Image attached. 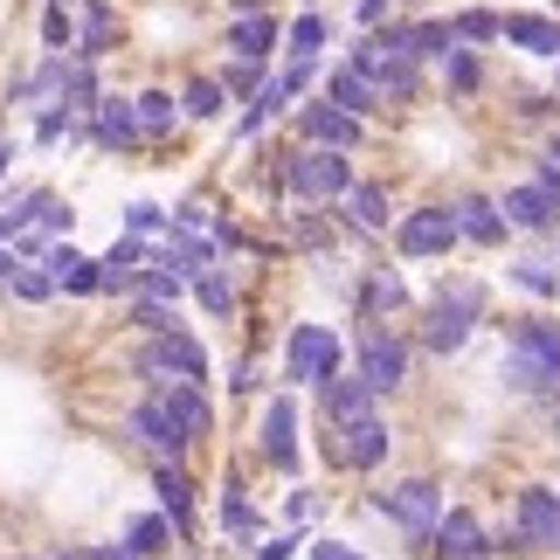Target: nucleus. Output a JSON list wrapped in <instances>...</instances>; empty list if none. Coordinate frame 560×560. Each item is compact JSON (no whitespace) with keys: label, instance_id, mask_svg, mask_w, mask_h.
Here are the masks:
<instances>
[{"label":"nucleus","instance_id":"1","mask_svg":"<svg viewBox=\"0 0 560 560\" xmlns=\"http://www.w3.org/2000/svg\"><path fill=\"white\" fill-rule=\"evenodd\" d=\"M505 360H499V381L512 395L560 408V318L553 312H520L505 318Z\"/></svg>","mask_w":560,"mask_h":560},{"label":"nucleus","instance_id":"2","mask_svg":"<svg viewBox=\"0 0 560 560\" xmlns=\"http://www.w3.org/2000/svg\"><path fill=\"white\" fill-rule=\"evenodd\" d=\"M485 318H491V291L478 284V277H443V291L429 298L422 318H416V347L450 360V353H464L470 339H478Z\"/></svg>","mask_w":560,"mask_h":560},{"label":"nucleus","instance_id":"3","mask_svg":"<svg viewBox=\"0 0 560 560\" xmlns=\"http://www.w3.org/2000/svg\"><path fill=\"white\" fill-rule=\"evenodd\" d=\"M353 374L374 395H401L416 374V332H401L395 318H353Z\"/></svg>","mask_w":560,"mask_h":560},{"label":"nucleus","instance_id":"4","mask_svg":"<svg viewBox=\"0 0 560 560\" xmlns=\"http://www.w3.org/2000/svg\"><path fill=\"white\" fill-rule=\"evenodd\" d=\"M132 374L145 387H166V381H201V387H214V360H208V347L187 326H166V332H145L139 339Z\"/></svg>","mask_w":560,"mask_h":560},{"label":"nucleus","instance_id":"5","mask_svg":"<svg viewBox=\"0 0 560 560\" xmlns=\"http://www.w3.org/2000/svg\"><path fill=\"white\" fill-rule=\"evenodd\" d=\"M353 180H360L353 153H339V145H291V160H284V194L312 208H332Z\"/></svg>","mask_w":560,"mask_h":560},{"label":"nucleus","instance_id":"6","mask_svg":"<svg viewBox=\"0 0 560 560\" xmlns=\"http://www.w3.org/2000/svg\"><path fill=\"white\" fill-rule=\"evenodd\" d=\"M326 457H332V470L374 478V470L395 457V422H387L381 408H368V416H353V422H326Z\"/></svg>","mask_w":560,"mask_h":560},{"label":"nucleus","instance_id":"7","mask_svg":"<svg viewBox=\"0 0 560 560\" xmlns=\"http://www.w3.org/2000/svg\"><path fill=\"white\" fill-rule=\"evenodd\" d=\"M395 256L401 264H443L450 249L464 243V229H457V208L450 201H422V208H408V214H395Z\"/></svg>","mask_w":560,"mask_h":560},{"label":"nucleus","instance_id":"8","mask_svg":"<svg viewBox=\"0 0 560 560\" xmlns=\"http://www.w3.org/2000/svg\"><path fill=\"white\" fill-rule=\"evenodd\" d=\"M353 360V347L339 339V326H318V318H305V326L284 332V387H318L326 374H339Z\"/></svg>","mask_w":560,"mask_h":560},{"label":"nucleus","instance_id":"9","mask_svg":"<svg viewBox=\"0 0 560 560\" xmlns=\"http://www.w3.org/2000/svg\"><path fill=\"white\" fill-rule=\"evenodd\" d=\"M368 505L401 533L408 547H422V540H429V526L443 520V505H450V499H443V485H436V478H395L387 491H374Z\"/></svg>","mask_w":560,"mask_h":560},{"label":"nucleus","instance_id":"10","mask_svg":"<svg viewBox=\"0 0 560 560\" xmlns=\"http://www.w3.org/2000/svg\"><path fill=\"white\" fill-rule=\"evenodd\" d=\"M291 132H298V145H339V153H360V145H368V118H353L347 104L312 91V97L291 104Z\"/></svg>","mask_w":560,"mask_h":560},{"label":"nucleus","instance_id":"11","mask_svg":"<svg viewBox=\"0 0 560 560\" xmlns=\"http://www.w3.org/2000/svg\"><path fill=\"white\" fill-rule=\"evenodd\" d=\"M125 436H132L153 464H160V457H174V464H187V457H194V436L174 422V408L160 401V387H145V395L125 408Z\"/></svg>","mask_w":560,"mask_h":560},{"label":"nucleus","instance_id":"12","mask_svg":"<svg viewBox=\"0 0 560 560\" xmlns=\"http://www.w3.org/2000/svg\"><path fill=\"white\" fill-rule=\"evenodd\" d=\"M256 457H264L277 478H298V470H305V443H298V401H291V387L264 401V422H256Z\"/></svg>","mask_w":560,"mask_h":560},{"label":"nucleus","instance_id":"13","mask_svg":"<svg viewBox=\"0 0 560 560\" xmlns=\"http://www.w3.org/2000/svg\"><path fill=\"white\" fill-rule=\"evenodd\" d=\"M422 553H429V560H499V547H491V526H485L470 505H443V520L429 526Z\"/></svg>","mask_w":560,"mask_h":560},{"label":"nucleus","instance_id":"14","mask_svg":"<svg viewBox=\"0 0 560 560\" xmlns=\"http://www.w3.org/2000/svg\"><path fill=\"white\" fill-rule=\"evenodd\" d=\"M512 526L526 533L533 560H553L560 553V485H520L512 491Z\"/></svg>","mask_w":560,"mask_h":560},{"label":"nucleus","instance_id":"15","mask_svg":"<svg viewBox=\"0 0 560 560\" xmlns=\"http://www.w3.org/2000/svg\"><path fill=\"white\" fill-rule=\"evenodd\" d=\"M416 305V291H408V277L395 264H368L353 284V318H401Z\"/></svg>","mask_w":560,"mask_h":560},{"label":"nucleus","instance_id":"16","mask_svg":"<svg viewBox=\"0 0 560 560\" xmlns=\"http://www.w3.org/2000/svg\"><path fill=\"white\" fill-rule=\"evenodd\" d=\"M214 526H222V540H235V547L264 540V512H256L249 485L235 478V470H222V485H214Z\"/></svg>","mask_w":560,"mask_h":560},{"label":"nucleus","instance_id":"17","mask_svg":"<svg viewBox=\"0 0 560 560\" xmlns=\"http://www.w3.org/2000/svg\"><path fill=\"white\" fill-rule=\"evenodd\" d=\"M450 208H457V229H464V243H470V249H505V243H512V222H505L499 194H478V187H464Z\"/></svg>","mask_w":560,"mask_h":560},{"label":"nucleus","instance_id":"18","mask_svg":"<svg viewBox=\"0 0 560 560\" xmlns=\"http://www.w3.org/2000/svg\"><path fill=\"white\" fill-rule=\"evenodd\" d=\"M83 118H91V145H97V153H139V145H145L132 97H97Z\"/></svg>","mask_w":560,"mask_h":560},{"label":"nucleus","instance_id":"19","mask_svg":"<svg viewBox=\"0 0 560 560\" xmlns=\"http://www.w3.org/2000/svg\"><path fill=\"white\" fill-rule=\"evenodd\" d=\"M153 505L174 520L180 540H194V533H201V526H194V505H201V491H194V470H187V464H174V457L153 464Z\"/></svg>","mask_w":560,"mask_h":560},{"label":"nucleus","instance_id":"20","mask_svg":"<svg viewBox=\"0 0 560 560\" xmlns=\"http://www.w3.org/2000/svg\"><path fill=\"white\" fill-rule=\"evenodd\" d=\"M222 49H229V56H256V62H277V49H284V14H277V8H256V14H229V28H222Z\"/></svg>","mask_w":560,"mask_h":560},{"label":"nucleus","instance_id":"21","mask_svg":"<svg viewBox=\"0 0 560 560\" xmlns=\"http://www.w3.org/2000/svg\"><path fill=\"white\" fill-rule=\"evenodd\" d=\"M332 208H339V222H347V235H387L395 229V194L381 180H353Z\"/></svg>","mask_w":560,"mask_h":560},{"label":"nucleus","instance_id":"22","mask_svg":"<svg viewBox=\"0 0 560 560\" xmlns=\"http://www.w3.org/2000/svg\"><path fill=\"white\" fill-rule=\"evenodd\" d=\"M499 208H505L512 235H553V229H560V194H547L540 180L505 187V194H499Z\"/></svg>","mask_w":560,"mask_h":560},{"label":"nucleus","instance_id":"23","mask_svg":"<svg viewBox=\"0 0 560 560\" xmlns=\"http://www.w3.org/2000/svg\"><path fill=\"white\" fill-rule=\"evenodd\" d=\"M318 97L347 104L353 118H374V112H387V104H381V83H374V77H360V70H353L347 56H339L332 70H318Z\"/></svg>","mask_w":560,"mask_h":560},{"label":"nucleus","instance_id":"24","mask_svg":"<svg viewBox=\"0 0 560 560\" xmlns=\"http://www.w3.org/2000/svg\"><path fill=\"white\" fill-rule=\"evenodd\" d=\"M505 42L533 62H560V14H540V8H512L505 14Z\"/></svg>","mask_w":560,"mask_h":560},{"label":"nucleus","instance_id":"25","mask_svg":"<svg viewBox=\"0 0 560 560\" xmlns=\"http://www.w3.org/2000/svg\"><path fill=\"white\" fill-rule=\"evenodd\" d=\"M312 395H318V416H326V422H353V416H368V408H381V395H374V387L360 381L353 368L326 374V381L312 387Z\"/></svg>","mask_w":560,"mask_h":560},{"label":"nucleus","instance_id":"26","mask_svg":"<svg viewBox=\"0 0 560 560\" xmlns=\"http://www.w3.org/2000/svg\"><path fill=\"white\" fill-rule=\"evenodd\" d=\"M160 401L174 408V422L194 436V450H201V443L214 436V395H208L201 381H166V387H160Z\"/></svg>","mask_w":560,"mask_h":560},{"label":"nucleus","instance_id":"27","mask_svg":"<svg viewBox=\"0 0 560 560\" xmlns=\"http://www.w3.org/2000/svg\"><path fill=\"white\" fill-rule=\"evenodd\" d=\"M339 235H347L339 208H312V201H305V214H291V222H284V249L318 256V249H339Z\"/></svg>","mask_w":560,"mask_h":560},{"label":"nucleus","instance_id":"28","mask_svg":"<svg viewBox=\"0 0 560 560\" xmlns=\"http://www.w3.org/2000/svg\"><path fill=\"white\" fill-rule=\"evenodd\" d=\"M139 104V132H145V145H166L187 125V112H180V91H166V83H153V91H139L132 97Z\"/></svg>","mask_w":560,"mask_h":560},{"label":"nucleus","instance_id":"29","mask_svg":"<svg viewBox=\"0 0 560 560\" xmlns=\"http://www.w3.org/2000/svg\"><path fill=\"white\" fill-rule=\"evenodd\" d=\"M118 49V14H112V0H83V21H77V62H104Z\"/></svg>","mask_w":560,"mask_h":560},{"label":"nucleus","instance_id":"30","mask_svg":"<svg viewBox=\"0 0 560 560\" xmlns=\"http://www.w3.org/2000/svg\"><path fill=\"white\" fill-rule=\"evenodd\" d=\"M436 83L450 97H478L485 91V56L470 49V42H450V49L436 56Z\"/></svg>","mask_w":560,"mask_h":560},{"label":"nucleus","instance_id":"31","mask_svg":"<svg viewBox=\"0 0 560 560\" xmlns=\"http://www.w3.org/2000/svg\"><path fill=\"white\" fill-rule=\"evenodd\" d=\"M194 305H201L208 318H235V312H243V284H235V270H222V264L194 270Z\"/></svg>","mask_w":560,"mask_h":560},{"label":"nucleus","instance_id":"32","mask_svg":"<svg viewBox=\"0 0 560 560\" xmlns=\"http://www.w3.org/2000/svg\"><path fill=\"white\" fill-rule=\"evenodd\" d=\"M429 62H416V56H395V62H387V70H381V104H387V112H408V104H422V91H429Z\"/></svg>","mask_w":560,"mask_h":560},{"label":"nucleus","instance_id":"33","mask_svg":"<svg viewBox=\"0 0 560 560\" xmlns=\"http://www.w3.org/2000/svg\"><path fill=\"white\" fill-rule=\"evenodd\" d=\"M180 112H187V125H214V118H229V91H222V77H214V70L187 77V83H180Z\"/></svg>","mask_w":560,"mask_h":560},{"label":"nucleus","instance_id":"34","mask_svg":"<svg viewBox=\"0 0 560 560\" xmlns=\"http://www.w3.org/2000/svg\"><path fill=\"white\" fill-rule=\"evenodd\" d=\"M326 49H332V21L318 8H298L284 21V56H318V62H326Z\"/></svg>","mask_w":560,"mask_h":560},{"label":"nucleus","instance_id":"35","mask_svg":"<svg viewBox=\"0 0 560 560\" xmlns=\"http://www.w3.org/2000/svg\"><path fill=\"white\" fill-rule=\"evenodd\" d=\"M180 533H174V520L153 505V512H139V520H125V547H132L139 560H166V547H174Z\"/></svg>","mask_w":560,"mask_h":560},{"label":"nucleus","instance_id":"36","mask_svg":"<svg viewBox=\"0 0 560 560\" xmlns=\"http://www.w3.org/2000/svg\"><path fill=\"white\" fill-rule=\"evenodd\" d=\"M505 277H512L526 298H540V305H560V264H553V256H520Z\"/></svg>","mask_w":560,"mask_h":560},{"label":"nucleus","instance_id":"37","mask_svg":"<svg viewBox=\"0 0 560 560\" xmlns=\"http://www.w3.org/2000/svg\"><path fill=\"white\" fill-rule=\"evenodd\" d=\"M450 35L470 42V49H491V42H505V14L499 8H457L450 14Z\"/></svg>","mask_w":560,"mask_h":560},{"label":"nucleus","instance_id":"38","mask_svg":"<svg viewBox=\"0 0 560 560\" xmlns=\"http://www.w3.org/2000/svg\"><path fill=\"white\" fill-rule=\"evenodd\" d=\"M187 291H194V277H187V270L160 264V256H153V264H139V291H132V298H160V305H180Z\"/></svg>","mask_w":560,"mask_h":560},{"label":"nucleus","instance_id":"39","mask_svg":"<svg viewBox=\"0 0 560 560\" xmlns=\"http://www.w3.org/2000/svg\"><path fill=\"white\" fill-rule=\"evenodd\" d=\"M270 70H277V62H256V56H222V70H214V77H222L229 104H249V97H256V83H264Z\"/></svg>","mask_w":560,"mask_h":560},{"label":"nucleus","instance_id":"40","mask_svg":"<svg viewBox=\"0 0 560 560\" xmlns=\"http://www.w3.org/2000/svg\"><path fill=\"white\" fill-rule=\"evenodd\" d=\"M450 42H457V35H450V14H422V21H408V56H416V62H436Z\"/></svg>","mask_w":560,"mask_h":560},{"label":"nucleus","instance_id":"41","mask_svg":"<svg viewBox=\"0 0 560 560\" xmlns=\"http://www.w3.org/2000/svg\"><path fill=\"white\" fill-rule=\"evenodd\" d=\"M8 298H14V305H49V298H62L56 291V270L42 264V256H35V264H21L14 284H8Z\"/></svg>","mask_w":560,"mask_h":560},{"label":"nucleus","instance_id":"42","mask_svg":"<svg viewBox=\"0 0 560 560\" xmlns=\"http://www.w3.org/2000/svg\"><path fill=\"white\" fill-rule=\"evenodd\" d=\"M125 326H139V339H145V332H166V326H180V305H160V298H132Z\"/></svg>","mask_w":560,"mask_h":560},{"label":"nucleus","instance_id":"43","mask_svg":"<svg viewBox=\"0 0 560 560\" xmlns=\"http://www.w3.org/2000/svg\"><path fill=\"white\" fill-rule=\"evenodd\" d=\"M42 49H77V14L62 8V0L42 8Z\"/></svg>","mask_w":560,"mask_h":560},{"label":"nucleus","instance_id":"44","mask_svg":"<svg viewBox=\"0 0 560 560\" xmlns=\"http://www.w3.org/2000/svg\"><path fill=\"white\" fill-rule=\"evenodd\" d=\"M125 229L153 243V235H166V229H174V208H160V201H132V208H125Z\"/></svg>","mask_w":560,"mask_h":560},{"label":"nucleus","instance_id":"45","mask_svg":"<svg viewBox=\"0 0 560 560\" xmlns=\"http://www.w3.org/2000/svg\"><path fill=\"white\" fill-rule=\"evenodd\" d=\"M347 62H353V70H360V77H374V83H381V70H387V62H395V56H387V49H381V42H374L368 28H360V35L347 42Z\"/></svg>","mask_w":560,"mask_h":560},{"label":"nucleus","instance_id":"46","mask_svg":"<svg viewBox=\"0 0 560 560\" xmlns=\"http://www.w3.org/2000/svg\"><path fill=\"white\" fill-rule=\"evenodd\" d=\"M62 298H104V277H97V256H83L77 270H62Z\"/></svg>","mask_w":560,"mask_h":560},{"label":"nucleus","instance_id":"47","mask_svg":"<svg viewBox=\"0 0 560 560\" xmlns=\"http://www.w3.org/2000/svg\"><path fill=\"white\" fill-rule=\"evenodd\" d=\"M512 118H526V125H560V97H553V91L520 97V104H512Z\"/></svg>","mask_w":560,"mask_h":560},{"label":"nucleus","instance_id":"48","mask_svg":"<svg viewBox=\"0 0 560 560\" xmlns=\"http://www.w3.org/2000/svg\"><path fill=\"white\" fill-rule=\"evenodd\" d=\"M298 547H305V526H284V533H270V540L256 547V560H291Z\"/></svg>","mask_w":560,"mask_h":560},{"label":"nucleus","instance_id":"49","mask_svg":"<svg viewBox=\"0 0 560 560\" xmlns=\"http://www.w3.org/2000/svg\"><path fill=\"white\" fill-rule=\"evenodd\" d=\"M368 35L381 42V49H387V56H408V21H401V14H387V21H381V28H368Z\"/></svg>","mask_w":560,"mask_h":560},{"label":"nucleus","instance_id":"50","mask_svg":"<svg viewBox=\"0 0 560 560\" xmlns=\"http://www.w3.org/2000/svg\"><path fill=\"white\" fill-rule=\"evenodd\" d=\"M208 222H214V208H208V201H180V208H174V229H187V235H201Z\"/></svg>","mask_w":560,"mask_h":560},{"label":"nucleus","instance_id":"51","mask_svg":"<svg viewBox=\"0 0 560 560\" xmlns=\"http://www.w3.org/2000/svg\"><path fill=\"white\" fill-rule=\"evenodd\" d=\"M312 512H318V491H291V499H284V526H305Z\"/></svg>","mask_w":560,"mask_h":560},{"label":"nucleus","instance_id":"52","mask_svg":"<svg viewBox=\"0 0 560 560\" xmlns=\"http://www.w3.org/2000/svg\"><path fill=\"white\" fill-rule=\"evenodd\" d=\"M387 14H395V0H353V21H360V28H381Z\"/></svg>","mask_w":560,"mask_h":560},{"label":"nucleus","instance_id":"53","mask_svg":"<svg viewBox=\"0 0 560 560\" xmlns=\"http://www.w3.org/2000/svg\"><path fill=\"white\" fill-rule=\"evenodd\" d=\"M312 560H368V553L347 547V540H312Z\"/></svg>","mask_w":560,"mask_h":560},{"label":"nucleus","instance_id":"54","mask_svg":"<svg viewBox=\"0 0 560 560\" xmlns=\"http://www.w3.org/2000/svg\"><path fill=\"white\" fill-rule=\"evenodd\" d=\"M249 387H256V360H235V368H229V395H249Z\"/></svg>","mask_w":560,"mask_h":560},{"label":"nucleus","instance_id":"55","mask_svg":"<svg viewBox=\"0 0 560 560\" xmlns=\"http://www.w3.org/2000/svg\"><path fill=\"white\" fill-rule=\"evenodd\" d=\"M533 180H540L547 194H560V160H547V153H540V160H533Z\"/></svg>","mask_w":560,"mask_h":560},{"label":"nucleus","instance_id":"56","mask_svg":"<svg viewBox=\"0 0 560 560\" xmlns=\"http://www.w3.org/2000/svg\"><path fill=\"white\" fill-rule=\"evenodd\" d=\"M83 553H91V560H139L125 540H97V547H83Z\"/></svg>","mask_w":560,"mask_h":560},{"label":"nucleus","instance_id":"57","mask_svg":"<svg viewBox=\"0 0 560 560\" xmlns=\"http://www.w3.org/2000/svg\"><path fill=\"white\" fill-rule=\"evenodd\" d=\"M14 153H21V145H14L8 132H0V180H8V166H14Z\"/></svg>","mask_w":560,"mask_h":560},{"label":"nucleus","instance_id":"58","mask_svg":"<svg viewBox=\"0 0 560 560\" xmlns=\"http://www.w3.org/2000/svg\"><path fill=\"white\" fill-rule=\"evenodd\" d=\"M540 153H547V160H560V125H553V139H547V145H540Z\"/></svg>","mask_w":560,"mask_h":560},{"label":"nucleus","instance_id":"59","mask_svg":"<svg viewBox=\"0 0 560 560\" xmlns=\"http://www.w3.org/2000/svg\"><path fill=\"white\" fill-rule=\"evenodd\" d=\"M14 560H49V553H14Z\"/></svg>","mask_w":560,"mask_h":560},{"label":"nucleus","instance_id":"60","mask_svg":"<svg viewBox=\"0 0 560 560\" xmlns=\"http://www.w3.org/2000/svg\"><path fill=\"white\" fill-rule=\"evenodd\" d=\"M553 97H560V62H553Z\"/></svg>","mask_w":560,"mask_h":560},{"label":"nucleus","instance_id":"61","mask_svg":"<svg viewBox=\"0 0 560 560\" xmlns=\"http://www.w3.org/2000/svg\"><path fill=\"white\" fill-rule=\"evenodd\" d=\"M553 436H560V408H553Z\"/></svg>","mask_w":560,"mask_h":560},{"label":"nucleus","instance_id":"62","mask_svg":"<svg viewBox=\"0 0 560 560\" xmlns=\"http://www.w3.org/2000/svg\"><path fill=\"white\" fill-rule=\"evenodd\" d=\"M62 8H83V0H62Z\"/></svg>","mask_w":560,"mask_h":560},{"label":"nucleus","instance_id":"63","mask_svg":"<svg viewBox=\"0 0 560 560\" xmlns=\"http://www.w3.org/2000/svg\"><path fill=\"white\" fill-rule=\"evenodd\" d=\"M305 8H318V0H305Z\"/></svg>","mask_w":560,"mask_h":560},{"label":"nucleus","instance_id":"64","mask_svg":"<svg viewBox=\"0 0 560 560\" xmlns=\"http://www.w3.org/2000/svg\"><path fill=\"white\" fill-rule=\"evenodd\" d=\"M0 560H14V553H0Z\"/></svg>","mask_w":560,"mask_h":560}]
</instances>
